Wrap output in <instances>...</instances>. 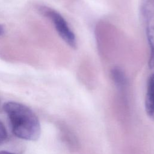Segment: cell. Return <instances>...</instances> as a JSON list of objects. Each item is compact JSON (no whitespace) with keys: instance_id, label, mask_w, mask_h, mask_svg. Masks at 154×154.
I'll return each mask as SVG.
<instances>
[{"instance_id":"obj_1","label":"cell","mask_w":154,"mask_h":154,"mask_svg":"<svg viewBox=\"0 0 154 154\" xmlns=\"http://www.w3.org/2000/svg\"><path fill=\"white\" fill-rule=\"evenodd\" d=\"M13 134L21 139L36 140L41 132L40 125L35 113L27 106L16 102L4 105Z\"/></svg>"},{"instance_id":"obj_2","label":"cell","mask_w":154,"mask_h":154,"mask_svg":"<svg viewBox=\"0 0 154 154\" xmlns=\"http://www.w3.org/2000/svg\"><path fill=\"white\" fill-rule=\"evenodd\" d=\"M141 14L150 48L149 66L154 67V0H142Z\"/></svg>"},{"instance_id":"obj_3","label":"cell","mask_w":154,"mask_h":154,"mask_svg":"<svg viewBox=\"0 0 154 154\" xmlns=\"http://www.w3.org/2000/svg\"><path fill=\"white\" fill-rule=\"evenodd\" d=\"M45 14L52 20L54 26L61 38L70 47L76 48V39L75 35L70 28L66 20L57 11L51 8H45Z\"/></svg>"},{"instance_id":"obj_4","label":"cell","mask_w":154,"mask_h":154,"mask_svg":"<svg viewBox=\"0 0 154 154\" xmlns=\"http://www.w3.org/2000/svg\"><path fill=\"white\" fill-rule=\"evenodd\" d=\"M145 108L147 114L154 119V72L150 75L148 79Z\"/></svg>"},{"instance_id":"obj_5","label":"cell","mask_w":154,"mask_h":154,"mask_svg":"<svg viewBox=\"0 0 154 154\" xmlns=\"http://www.w3.org/2000/svg\"><path fill=\"white\" fill-rule=\"evenodd\" d=\"M111 76L114 82L119 86H122L126 83V77L123 72L119 67H115L111 70Z\"/></svg>"},{"instance_id":"obj_6","label":"cell","mask_w":154,"mask_h":154,"mask_svg":"<svg viewBox=\"0 0 154 154\" xmlns=\"http://www.w3.org/2000/svg\"><path fill=\"white\" fill-rule=\"evenodd\" d=\"M7 138V132L3 123L0 121V144L3 143Z\"/></svg>"},{"instance_id":"obj_7","label":"cell","mask_w":154,"mask_h":154,"mask_svg":"<svg viewBox=\"0 0 154 154\" xmlns=\"http://www.w3.org/2000/svg\"><path fill=\"white\" fill-rule=\"evenodd\" d=\"M0 154H14V153L9 152H7V151L2 150V151H0Z\"/></svg>"},{"instance_id":"obj_8","label":"cell","mask_w":154,"mask_h":154,"mask_svg":"<svg viewBox=\"0 0 154 154\" xmlns=\"http://www.w3.org/2000/svg\"><path fill=\"white\" fill-rule=\"evenodd\" d=\"M4 28H3V26L1 25H0V35H2L4 33Z\"/></svg>"}]
</instances>
